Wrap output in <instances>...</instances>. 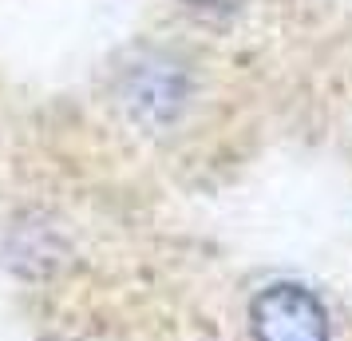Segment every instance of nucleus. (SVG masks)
I'll return each instance as SVG.
<instances>
[{
	"mask_svg": "<svg viewBox=\"0 0 352 341\" xmlns=\"http://www.w3.org/2000/svg\"><path fill=\"white\" fill-rule=\"evenodd\" d=\"M250 329L257 341H329V313L305 286L277 282L250 302Z\"/></svg>",
	"mask_w": 352,
	"mask_h": 341,
	"instance_id": "obj_1",
	"label": "nucleus"
}]
</instances>
